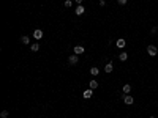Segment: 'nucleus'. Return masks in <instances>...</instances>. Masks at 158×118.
I'll list each match as a JSON object with an SVG mask.
<instances>
[{
	"label": "nucleus",
	"mask_w": 158,
	"mask_h": 118,
	"mask_svg": "<svg viewBox=\"0 0 158 118\" xmlns=\"http://www.w3.org/2000/svg\"><path fill=\"white\" fill-rule=\"evenodd\" d=\"M89 87H90L92 90H96V88H98V82L95 80V79H92V80L89 82Z\"/></svg>",
	"instance_id": "9d476101"
},
{
	"label": "nucleus",
	"mask_w": 158,
	"mask_h": 118,
	"mask_svg": "<svg viewBox=\"0 0 158 118\" xmlns=\"http://www.w3.org/2000/svg\"><path fill=\"white\" fill-rule=\"evenodd\" d=\"M123 102H125L126 106H131V104L134 102V98L131 95H125V96H123Z\"/></svg>",
	"instance_id": "f03ea898"
},
{
	"label": "nucleus",
	"mask_w": 158,
	"mask_h": 118,
	"mask_svg": "<svg viewBox=\"0 0 158 118\" xmlns=\"http://www.w3.org/2000/svg\"><path fill=\"white\" fill-rule=\"evenodd\" d=\"M100 6H106V2H104V0H100Z\"/></svg>",
	"instance_id": "412c9836"
},
{
	"label": "nucleus",
	"mask_w": 158,
	"mask_h": 118,
	"mask_svg": "<svg viewBox=\"0 0 158 118\" xmlns=\"http://www.w3.org/2000/svg\"><path fill=\"white\" fill-rule=\"evenodd\" d=\"M78 61H79V57L76 55V54H73V55H70V58H68V63H70V65H76Z\"/></svg>",
	"instance_id": "7ed1b4c3"
},
{
	"label": "nucleus",
	"mask_w": 158,
	"mask_h": 118,
	"mask_svg": "<svg viewBox=\"0 0 158 118\" xmlns=\"http://www.w3.org/2000/svg\"><path fill=\"white\" fill-rule=\"evenodd\" d=\"M119 58H120V61H126L128 60V54L126 52H122L120 55H119Z\"/></svg>",
	"instance_id": "2eb2a0df"
},
{
	"label": "nucleus",
	"mask_w": 158,
	"mask_h": 118,
	"mask_svg": "<svg viewBox=\"0 0 158 118\" xmlns=\"http://www.w3.org/2000/svg\"><path fill=\"white\" fill-rule=\"evenodd\" d=\"M90 74L93 76V77H96V76L100 74V69H98L96 66H93V68H90Z\"/></svg>",
	"instance_id": "f8f14e48"
},
{
	"label": "nucleus",
	"mask_w": 158,
	"mask_h": 118,
	"mask_svg": "<svg viewBox=\"0 0 158 118\" xmlns=\"http://www.w3.org/2000/svg\"><path fill=\"white\" fill-rule=\"evenodd\" d=\"M30 50H32V52H38V50H40V44H38V43L32 44L30 46Z\"/></svg>",
	"instance_id": "4468645a"
},
{
	"label": "nucleus",
	"mask_w": 158,
	"mask_h": 118,
	"mask_svg": "<svg viewBox=\"0 0 158 118\" xmlns=\"http://www.w3.org/2000/svg\"><path fill=\"white\" fill-rule=\"evenodd\" d=\"M32 36L35 38V39H41V38H43V32L40 30V28H36V30L33 32V35H32Z\"/></svg>",
	"instance_id": "423d86ee"
},
{
	"label": "nucleus",
	"mask_w": 158,
	"mask_h": 118,
	"mask_svg": "<svg viewBox=\"0 0 158 118\" xmlns=\"http://www.w3.org/2000/svg\"><path fill=\"white\" fill-rule=\"evenodd\" d=\"M130 91H131V85L130 83H125L123 85V95H130Z\"/></svg>",
	"instance_id": "9b49d317"
},
{
	"label": "nucleus",
	"mask_w": 158,
	"mask_h": 118,
	"mask_svg": "<svg viewBox=\"0 0 158 118\" xmlns=\"http://www.w3.org/2000/svg\"><path fill=\"white\" fill-rule=\"evenodd\" d=\"M117 47H120V49H123V47H125V46H126V41L125 39H123V38H120V39H117Z\"/></svg>",
	"instance_id": "6e6552de"
},
{
	"label": "nucleus",
	"mask_w": 158,
	"mask_h": 118,
	"mask_svg": "<svg viewBox=\"0 0 158 118\" xmlns=\"http://www.w3.org/2000/svg\"><path fill=\"white\" fill-rule=\"evenodd\" d=\"M74 13L78 16H81V14H84V13H85V8L82 5H78V6H76V10H74Z\"/></svg>",
	"instance_id": "0eeeda50"
},
{
	"label": "nucleus",
	"mask_w": 158,
	"mask_h": 118,
	"mask_svg": "<svg viewBox=\"0 0 158 118\" xmlns=\"http://www.w3.org/2000/svg\"><path fill=\"white\" fill-rule=\"evenodd\" d=\"M157 30H158V28H157V27H153L152 30H150V33H152V35H155V33H157Z\"/></svg>",
	"instance_id": "6ab92c4d"
},
{
	"label": "nucleus",
	"mask_w": 158,
	"mask_h": 118,
	"mask_svg": "<svg viewBox=\"0 0 158 118\" xmlns=\"http://www.w3.org/2000/svg\"><path fill=\"white\" fill-rule=\"evenodd\" d=\"M73 52L76 54V55H81V54L85 52V47H82V46H76V47L73 49Z\"/></svg>",
	"instance_id": "39448f33"
},
{
	"label": "nucleus",
	"mask_w": 158,
	"mask_h": 118,
	"mask_svg": "<svg viewBox=\"0 0 158 118\" xmlns=\"http://www.w3.org/2000/svg\"><path fill=\"white\" fill-rule=\"evenodd\" d=\"M126 2H128V0H117L119 5H126Z\"/></svg>",
	"instance_id": "a211bd4d"
},
{
	"label": "nucleus",
	"mask_w": 158,
	"mask_h": 118,
	"mask_svg": "<svg viewBox=\"0 0 158 118\" xmlns=\"http://www.w3.org/2000/svg\"><path fill=\"white\" fill-rule=\"evenodd\" d=\"M21 43H22V44H29V43H30V38L22 35V36H21Z\"/></svg>",
	"instance_id": "ddd939ff"
},
{
	"label": "nucleus",
	"mask_w": 158,
	"mask_h": 118,
	"mask_svg": "<svg viewBox=\"0 0 158 118\" xmlns=\"http://www.w3.org/2000/svg\"><path fill=\"white\" fill-rule=\"evenodd\" d=\"M112 71H114V65H112V63H106L104 73H112Z\"/></svg>",
	"instance_id": "1a4fd4ad"
},
{
	"label": "nucleus",
	"mask_w": 158,
	"mask_h": 118,
	"mask_svg": "<svg viewBox=\"0 0 158 118\" xmlns=\"http://www.w3.org/2000/svg\"><path fill=\"white\" fill-rule=\"evenodd\" d=\"M147 54H149V55H150V57H155L157 54H158V49H157V47H155V46H153V44H150V46H149V47H147Z\"/></svg>",
	"instance_id": "f257e3e1"
},
{
	"label": "nucleus",
	"mask_w": 158,
	"mask_h": 118,
	"mask_svg": "<svg viewBox=\"0 0 158 118\" xmlns=\"http://www.w3.org/2000/svg\"><path fill=\"white\" fill-rule=\"evenodd\" d=\"M82 2H84V0H74L76 5H82Z\"/></svg>",
	"instance_id": "aec40b11"
},
{
	"label": "nucleus",
	"mask_w": 158,
	"mask_h": 118,
	"mask_svg": "<svg viewBox=\"0 0 158 118\" xmlns=\"http://www.w3.org/2000/svg\"><path fill=\"white\" fill-rule=\"evenodd\" d=\"M150 118H155V117H150Z\"/></svg>",
	"instance_id": "4be33fe9"
},
{
	"label": "nucleus",
	"mask_w": 158,
	"mask_h": 118,
	"mask_svg": "<svg viewBox=\"0 0 158 118\" xmlns=\"http://www.w3.org/2000/svg\"><path fill=\"white\" fill-rule=\"evenodd\" d=\"M92 95H93V90H92V88H87V90H84V93H82V96H84L85 99H90Z\"/></svg>",
	"instance_id": "20e7f679"
},
{
	"label": "nucleus",
	"mask_w": 158,
	"mask_h": 118,
	"mask_svg": "<svg viewBox=\"0 0 158 118\" xmlns=\"http://www.w3.org/2000/svg\"><path fill=\"white\" fill-rule=\"evenodd\" d=\"M8 115H10L8 110H2V112H0V117H2V118H8Z\"/></svg>",
	"instance_id": "dca6fc26"
},
{
	"label": "nucleus",
	"mask_w": 158,
	"mask_h": 118,
	"mask_svg": "<svg viewBox=\"0 0 158 118\" xmlns=\"http://www.w3.org/2000/svg\"><path fill=\"white\" fill-rule=\"evenodd\" d=\"M65 6L66 8H71V6H73V2H71V0H65Z\"/></svg>",
	"instance_id": "f3484780"
}]
</instances>
